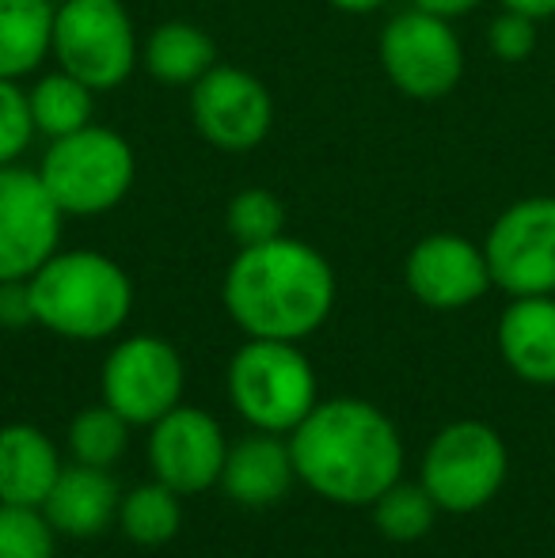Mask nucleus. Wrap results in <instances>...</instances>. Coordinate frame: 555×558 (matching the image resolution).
Masks as SVG:
<instances>
[{"label": "nucleus", "mask_w": 555, "mask_h": 558, "mask_svg": "<svg viewBox=\"0 0 555 558\" xmlns=\"http://www.w3.org/2000/svg\"><path fill=\"white\" fill-rule=\"evenodd\" d=\"M297 475L339 506H370L400 483L403 445L396 426L362 399L316 403L293 429Z\"/></svg>", "instance_id": "1"}, {"label": "nucleus", "mask_w": 555, "mask_h": 558, "mask_svg": "<svg viewBox=\"0 0 555 558\" xmlns=\"http://www.w3.org/2000/svg\"><path fill=\"white\" fill-rule=\"evenodd\" d=\"M225 308L252 338L297 342L319 331L335 304L331 263L289 235L240 247L225 274Z\"/></svg>", "instance_id": "2"}, {"label": "nucleus", "mask_w": 555, "mask_h": 558, "mask_svg": "<svg viewBox=\"0 0 555 558\" xmlns=\"http://www.w3.org/2000/svg\"><path fill=\"white\" fill-rule=\"evenodd\" d=\"M27 286L35 324L76 342L114 335L134 308L126 270L99 251H53Z\"/></svg>", "instance_id": "3"}, {"label": "nucleus", "mask_w": 555, "mask_h": 558, "mask_svg": "<svg viewBox=\"0 0 555 558\" xmlns=\"http://www.w3.org/2000/svg\"><path fill=\"white\" fill-rule=\"evenodd\" d=\"M137 175L134 148L104 125H84L69 137L50 141L38 179L65 217H99L130 194Z\"/></svg>", "instance_id": "4"}, {"label": "nucleus", "mask_w": 555, "mask_h": 558, "mask_svg": "<svg viewBox=\"0 0 555 558\" xmlns=\"http://www.w3.org/2000/svg\"><path fill=\"white\" fill-rule=\"evenodd\" d=\"M229 399L267 434L297 429L316 407V373L293 342L252 338L229 365Z\"/></svg>", "instance_id": "5"}, {"label": "nucleus", "mask_w": 555, "mask_h": 558, "mask_svg": "<svg viewBox=\"0 0 555 558\" xmlns=\"http://www.w3.org/2000/svg\"><path fill=\"white\" fill-rule=\"evenodd\" d=\"M50 53L92 92L119 88L137 65V35L119 0H61Z\"/></svg>", "instance_id": "6"}, {"label": "nucleus", "mask_w": 555, "mask_h": 558, "mask_svg": "<svg viewBox=\"0 0 555 558\" xmlns=\"http://www.w3.org/2000/svg\"><path fill=\"white\" fill-rule=\"evenodd\" d=\"M381 69L408 99L430 104L460 84L464 50L445 15L411 8L381 31Z\"/></svg>", "instance_id": "7"}, {"label": "nucleus", "mask_w": 555, "mask_h": 558, "mask_svg": "<svg viewBox=\"0 0 555 558\" xmlns=\"http://www.w3.org/2000/svg\"><path fill=\"white\" fill-rule=\"evenodd\" d=\"M506 478V445L483 422H457L434 437L422 463V486L437 509L472 513L487 506Z\"/></svg>", "instance_id": "8"}, {"label": "nucleus", "mask_w": 555, "mask_h": 558, "mask_svg": "<svg viewBox=\"0 0 555 558\" xmlns=\"http://www.w3.org/2000/svg\"><path fill=\"white\" fill-rule=\"evenodd\" d=\"M491 281L514 296L555 293V198L510 206L487 235Z\"/></svg>", "instance_id": "9"}, {"label": "nucleus", "mask_w": 555, "mask_h": 558, "mask_svg": "<svg viewBox=\"0 0 555 558\" xmlns=\"http://www.w3.org/2000/svg\"><path fill=\"white\" fill-rule=\"evenodd\" d=\"M183 396V361L176 345L153 335H134L104 361V403L130 426L160 422Z\"/></svg>", "instance_id": "10"}, {"label": "nucleus", "mask_w": 555, "mask_h": 558, "mask_svg": "<svg viewBox=\"0 0 555 558\" xmlns=\"http://www.w3.org/2000/svg\"><path fill=\"white\" fill-rule=\"evenodd\" d=\"M191 122L198 137L221 153H248L267 141L275 125V99L260 76L214 65L198 84H191Z\"/></svg>", "instance_id": "11"}, {"label": "nucleus", "mask_w": 555, "mask_h": 558, "mask_svg": "<svg viewBox=\"0 0 555 558\" xmlns=\"http://www.w3.org/2000/svg\"><path fill=\"white\" fill-rule=\"evenodd\" d=\"M61 209L38 171L0 168V281H23L58 251Z\"/></svg>", "instance_id": "12"}, {"label": "nucleus", "mask_w": 555, "mask_h": 558, "mask_svg": "<svg viewBox=\"0 0 555 558\" xmlns=\"http://www.w3.org/2000/svg\"><path fill=\"white\" fill-rule=\"evenodd\" d=\"M225 456H229V445H225L221 426L198 407H171L160 422H153L148 460H153L156 478L176 494H198L221 483Z\"/></svg>", "instance_id": "13"}, {"label": "nucleus", "mask_w": 555, "mask_h": 558, "mask_svg": "<svg viewBox=\"0 0 555 558\" xmlns=\"http://www.w3.org/2000/svg\"><path fill=\"white\" fill-rule=\"evenodd\" d=\"M408 289L426 308L449 312L480 301L491 286V266L475 243L464 235L437 232L426 235L411 247L408 266H403Z\"/></svg>", "instance_id": "14"}, {"label": "nucleus", "mask_w": 555, "mask_h": 558, "mask_svg": "<svg viewBox=\"0 0 555 558\" xmlns=\"http://www.w3.org/2000/svg\"><path fill=\"white\" fill-rule=\"evenodd\" d=\"M119 490H114L107 468H92V463L76 460V468H61L58 483L43 501V513L53 524V532L92 539L119 517Z\"/></svg>", "instance_id": "15"}, {"label": "nucleus", "mask_w": 555, "mask_h": 558, "mask_svg": "<svg viewBox=\"0 0 555 558\" xmlns=\"http://www.w3.org/2000/svg\"><path fill=\"white\" fill-rule=\"evenodd\" d=\"M297 478V463L289 445H281L275 434H252L244 437L240 445L229 448L225 456V468H221V486L232 501L240 506H275L289 494Z\"/></svg>", "instance_id": "16"}, {"label": "nucleus", "mask_w": 555, "mask_h": 558, "mask_svg": "<svg viewBox=\"0 0 555 558\" xmlns=\"http://www.w3.org/2000/svg\"><path fill=\"white\" fill-rule=\"evenodd\" d=\"M498 350L506 365L529 384H555V301L514 296L498 324Z\"/></svg>", "instance_id": "17"}, {"label": "nucleus", "mask_w": 555, "mask_h": 558, "mask_svg": "<svg viewBox=\"0 0 555 558\" xmlns=\"http://www.w3.org/2000/svg\"><path fill=\"white\" fill-rule=\"evenodd\" d=\"M61 475L58 448L35 426L0 429V501L43 509L46 494Z\"/></svg>", "instance_id": "18"}, {"label": "nucleus", "mask_w": 555, "mask_h": 558, "mask_svg": "<svg viewBox=\"0 0 555 558\" xmlns=\"http://www.w3.org/2000/svg\"><path fill=\"white\" fill-rule=\"evenodd\" d=\"M53 0H0V81L35 73L53 46Z\"/></svg>", "instance_id": "19"}, {"label": "nucleus", "mask_w": 555, "mask_h": 558, "mask_svg": "<svg viewBox=\"0 0 555 558\" xmlns=\"http://www.w3.org/2000/svg\"><path fill=\"white\" fill-rule=\"evenodd\" d=\"M214 38L198 27V23H183L171 20L148 35L145 46V69L156 76L160 84H198L202 76L214 69Z\"/></svg>", "instance_id": "20"}, {"label": "nucleus", "mask_w": 555, "mask_h": 558, "mask_svg": "<svg viewBox=\"0 0 555 558\" xmlns=\"http://www.w3.org/2000/svg\"><path fill=\"white\" fill-rule=\"evenodd\" d=\"M27 104L31 118H35V133H46L50 141L69 137L92 122V88L65 69L43 76L27 92Z\"/></svg>", "instance_id": "21"}, {"label": "nucleus", "mask_w": 555, "mask_h": 558, "mask_svg": "<svg viewBox=\"0 0 555 558\" xmlns=\"http://www.w3.org/2000/svg\"><path fill=\"white\" fill-rule=\"evenodd\" d=\"M122 532L134 539L137 547H160L183 524V509H179V494L168 483H148L126 494L119 506Z\"/></svg>", "instance_id": "22"}, {"label": "nucleus", "mask_w": 555, "mask_h": 558, "mask_svg": "<svg viewBox=\"0 0 555 558\" xmlns=\"http://www.w3.org/2000/svg\"><path fill=\"white\" fill-rule=\"evenodd\" d=\"M437 501L430 498L426 486L393 483L377 501H373V521H377L381 536L396 539V544H415L434 524Z\"/></svg>", "instance_id": "23"}, {"label": "nucleus", "mask_w": 555, "mask_h": 558, "mask_svg": "<svg viewBox=\"0 0 555 558\" xmlns=\"http://www.w3.org/2000/svg\"><path fill=\"white\" fill-rule=\"evenodd\" d=\"M126 426L130 422L114 407H84L69 426L73 456L81 463H92V468H107L126 452Z\"/></svg>", "instance_id": "24"}, {"label": "nucleus", "mask_w": 555, "mask_h": 558, "mask_svg": "<svg viewBox=\"0 0 555 558\" xmlns=\"http://www.w3.org/2000/svg\"><path fill=\"white\" fill-rule=\"evenodd\" d=\"M225 228L229 235L240 243V247H252V243H267L281 235L286 228V206L263 186H252V191L232 194L229 209H225Z\"/></svg>", "instance_id": "25"}, {"label": "nucleus", "mask_w": 555, "mask_h": 558, "mask_svg": "<svg viewBox=\"0 0 555 558\" xmlns=\"http://www.w3.org/2000/svg\"><path fill=\"white\" fill-rule=\"evenodd\" d=\"M0 558H53V524L46 513L0 501Z\"/></svg>", "instance_id": "26"}, {"label": "nucleus", "mask_w": 555, "mask_h": 558, "mask_svg": "<svg viewBox=\"0 0 555 558\" xmlns=\"http://www.w3.org/2000/svg\"><path fill=\"white\" fill-rule=\"evenodd\" d=\"M31 137H35V118H31L27 92H20L15 81H0V168L20 160Z\"/></svg>", "instance_id": "27"}, {"label": "nucleus", "mask_w": 555, "mask_h": 558, "mask_svg": "<svg viewBox=\"0 0 555 558\" xmlns=\"http://www.w3.org/2000/svg\"><path fill=\"white\" fill-rule=\"evenodd\" d=\"M491 53L503 61H526L536 50V20L533 15H521L506 8L495 23H491Z\"/></svg>", "instance_id": "28"}, {"label": "nucleus", "mask_w": 555, "mask_h": 558, "mask_svg": "<svg viewBox=\"0 0 555 558\" xmlns=\"http://www.w3.org/2000/svg\"><path fill=\"white\" fill-rule=\"evenodd\" d=\"M23 324H35L27 278L23 281H0V327H23Z\"/></svg>", "instance_id": "29"}, {"label": "nucleus", "mask_w": 555, "mask_h": 558, "mask_svg": "<svg viewBox=\"0 0 555 558\" xmlns=\"http://www.w3.org/2000/svg\"><path fill=\"white\" fill-rule=\"evenodd\" d=\"M411 4L422 8V12H434V15H445V20H453V15L472 12L480 0H411Z\"/></svg>", "instance_id": "30"}, {"label": "nucleus", "mask_w": 555, "mask_h": 558, "mask_svg": "<svg viewBox=\"0 0 555 558\" xmlns=\"http://www.w3.org/2000/svg\"><path fill=\"white\" fill-rule=\"evenodd\" d=\"M510 12H521V15H533V20H548L555 15V0H503Z\"/></svg>", "instance_id": "31"}, {"label": "nucleus", "mask_w": 555, "mask_h": 558, "mask_svg": "<svg viewBox=\"0 0 555 558\" xmlns=\"http://www.w3.org/2000/svg\"><path fill=\"white\" fill-rule=\"evenodd\" d=\"M331 8H339V12L347 15H365V12H377L381 4H388V0H327Z\"/></svg>", "instance_id": "32"}]
</instances>
